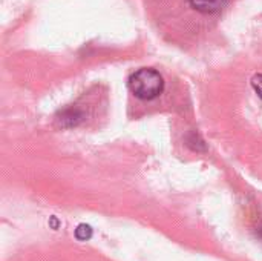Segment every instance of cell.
I'll return each mask as SVG.
<instances>
[{"instance_id": "obj_1", "label": "cell", "mask_w": 262, "mask_h": 261, "mask_svg": "<svg viewBox=\"0 0 262 261\" xmlns=\"http://www.w3.org/2000/svg\"><path fill=\"white\" fill-rule=\"evenodd\" d=\"M129 89L141 100H154L164 91V80L157 69L141 68L129 77Z\"/></svg>"}, {"instance_id": "obj_2", "label": "cell", "mask_w": 262, "mask_h": 261, "mask_svg": "<svg viewBox=\"0 0 262 261\" xmlns=\"http://www.w3.org/2000/svg\"><path fill=\"white\" fill-rule=\"evenodd\" d=\"M189 3L203 14H215L226 6L227 0H189Z\"/></svg>"}, {"instance_id": "obj_3", "label": "cell", "mask_w": 262, "mask_h": 261, "mask_svg": "<svg viewBox=\"0 0 262 261\" xmlns=\"http://www.w3.org/2000/svg\"><path fill=\"white\" fill-rule=\"evenodd\" d=\"M75 237H77V240H80V242L89 240V238L92 237V229H91V226H88V225H80V226L75 229Z\"/></svg>"}, {"instance_id": "obj_4", "label": "cell", "mask_w": 262, "mask_h": 261, "mask_svg": "<svg viewBox=\"0 0 262 261\" xmlns=\"http://www.w3.org/2000/svg\"><path fill=\"white\" fill-rule=\"evenodd\" d=\"M252 86H253L255 92L258 94V97L262 100V74H258L252 78Z\"/></svg>"}, {"instance_id": "obj_5", "label": "cell", "mask_w": 262, "mask_h": 261, "mask_svg": "<svg viewBox=\"0 0 262 261\" xmlns=\"http://www.w3.org/2000/svg\"><path fill=\"white\" fill-rule=\"evenodd\" d=\"M51 225H52L54 228H58V222H57V218H55V217H52V218H51Z\"/></svg>"}]
</instances>
